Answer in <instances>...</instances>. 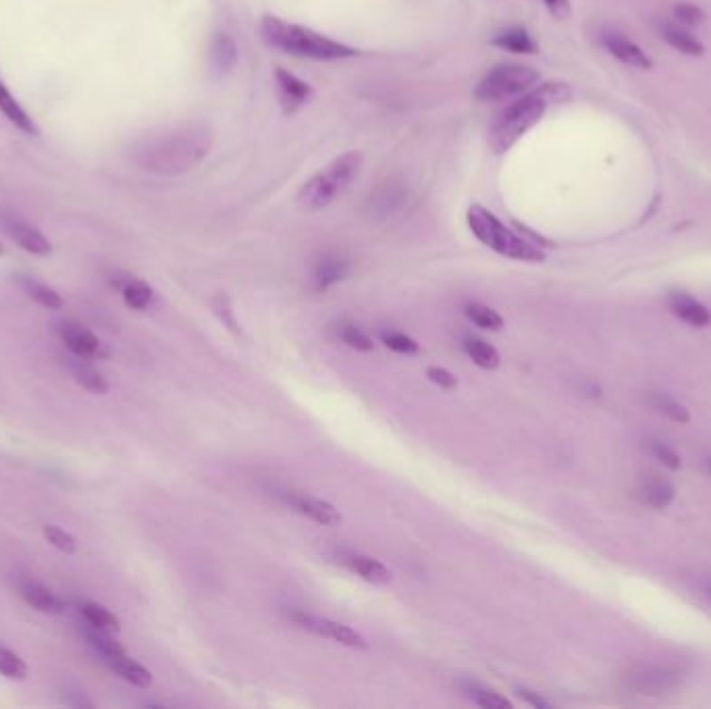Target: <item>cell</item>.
<instances>
[{
    "instance_id": "cell-1",
    "label": "cell",
    "mask_w": 711,
    "mask_h": 709,
    "mask_svg": "<svg viewBox=\"0 0 711 709\" xmlns=\"http://www.w3.org/2000/svg\"><path fill=\"white\" fill-rule=\"evenodd\" d=\"M213 142V129L204 123L169 125L139 137L131 148V158L150 175L181 177L206 161Z\"/></svg>"
},
{
    "instance_id": "cell-2",
    "label": "cell",
    "mask_w": 711,
    "mask_h": 709,
    "mask_svg": "<svg viewBox=\"0 0 711 709\" xmlns=\"http://www.w3.org/2000/svg\"><path fill=\"white\" fill-rule=\"evenodd\" d=\"M261 33L262 40L267 42L270 48L302 59L341 61L358 54L356 48L344 44V42L331 40L323 36V33L310 30V27L289 24V21H283L281 17L275 15L262 17Z\"/></svg>"
},
{
    "instance_id": "cell-3",
    "label": "cell",
    "mask_w": 711,
    "mask_h": 709,
    "mask_svg": "<svg viewBox=\"0 0 711 709\" xmlns=\"http://www.w3.org/2000/svg\"><path fill=\"white\" fill-rule=\"evenodd\" d=\"M549 102L552 100H549L547 90L541 86L507 104L504 113L495 117L489 129V146L495 155H504L528 129H533L545 115Z\"/></svg>"
},
{
    "instance_id": "cell-4",
    "label": "cell",
    "mask_w": 711,
    "mask_h": 709,
    "mask_svg": "<svg viewBox=\"0 0 711 709\" xmlns=\"http://www.w3.org/2000/svg\"><path fill=\"white\" fill-rule=\"evenodd\" d=\"M362 169V155L356 150L344 152V155L333 158L329 165L315 173L298 192V204L306 211H320L327 208L333 200L341 196L350 184L358 177Z\"/></svg>"
},
{
    "instance_id": "cell-5",
    "label": "cell",
    "mask_w": 711,
    "mask_h": 709,
    "mask_svg": "<svg viewBox=\"0 0 711 709\" xmlns=\"http://www.w3.org/2000/svg\"><path fill=\"white\" fill-rule=\"evenodd\" d=\"M466 221H469L470 232L474 233L483 246L491 248L493 252L512 260H525V262H541L545 260L541 248H536L535 243L520 238L518 233H514L510 227H506L501 221L495 217L491 211H487L485 206L472 204L466 213Z\"/></svg>"
},
{
    "instance_id": "cell-6",
    "label": "cell",
    "mask_w": 711,
    "mask_h": 709,
    "mask_svg": "<svg viewBox=\"0 0 711 709\" xmlns=\"http://www.w3.org/2000/svg\"><path fill=\"white\" fill-rule=\"evenodd\" d=\"M539 81V71L518 62L495 65L474 88V99L480 102H499L526 94Z\"/></svg>"
},
{
    "instance_id": "cell-7",
    "label": "cell",
    "mask_w": 711,
    "mask_h": 709,
    "mask_svg": "<svg viewBox=\"0 0 711 709\" xmlns=\"http://www.w3.org/2000/svg\"><path fill=\"white\" fill-rule=\"evenodd\" d=\"M0 229H3L19 248H24L25 252L36 256H48L52 252V243L48 241L46 235L42 233L40 229L27 223V221L17 217V214L0 213Z\"/></svg>"
},
{
    "instance_id": "cell-8",
    "label": "cell",
    "mask_w": 711,
    "mask_h": 709,
    "mask_svg": "<svg viewBox=\"0 0 711 709\" xmlns=\"http://www.w3.org/2000/svg\"><path fill=\"white\" fill-rule=\"evenodd\" d=\"M296 620L302 624L304 629L317 632V635H323L327 638H331V641H336V643L346 645V648L368 649L366 638L362 637L358 630H354L352 627H347V624L329 620V618L310 616V614H296Z\"/></svg>"
},
{
    "instance_id": "cell-9",
    "label": "cell",
    "mask_w": 711,
    "mask_h": 709,
    "mask_svg": "<svg viewBox=\"0 0 711 709\" xmlns=\"http://www.w3.org/2000/svg\"><path fill=\"white\" fill-rule=\"evenodd\" d=\"M275 83H277V92H279V100H281L283 113L288 115L296 113L299 107H304V104L310 100L312 88L304 80H299L298 75L289 73L288 69L277 67Z\"/></svg>"
},
{
    "instance_id": "cell-10",
    "label": "cell",
    "mask_w": 711,
    "mask_h": 709,
    "mask_svg": "<svg viewBox=\"0 0 711 709\" xmlns=\"http://www.w3.org/2000/svg\"><path fill=\"white\" fill-rule=\"evenodd\" d=\"M59 336L62 339V344L67 345V350L75 354V356H81V358L100 356L102 344L99 342V337L88 329V326L73 321H65L59 325Z\"/></svg>"
},
{
    "instance_id": "cell-11",
    "label": "cell",
    "mask_w": 711,
    "mask_h": 709,
    "mask_svg": "<svg viewBox=\"0 0 711 709\" xmlns=\"http://www.w3.org/2000/svg\"><path fill=\"white\" fill-rule=\"evenodd\" d=\"M408 187H403L402 184L387 182L371 194L368 206H371V213L376 214V217H392V214L400 213L408 204Z\"/></svg>"
},
{
    "instance_id": "cell-12",
    "label": "cell",
    "mask_w": 711,
    "mask_h": 709,
    "mask_svg": "<svg viewBox=\"0 0 711 709\" xmlns=\"http://www.w3.org/2000/svg\"><path fill=\"white\" fill-rule=\"evenodd\" d=\"M19 595L24 597V601L27 606H32L33 610L42 611V614H54L59 616L67 610V603L61 600L59 595H54L51 589H46L44 585H40L36 581H21L19 582Z\"/></svg>"
},
{
    "instance_id": "cell-13",
    "label": "cell",
    "mask_w": 711,
    "mask_h": 709,
    "mask_svg": "<svg viewBox=\"0 0 711 709\" xmlns=\"http://www.w3.org/2000/svg\"><path fill=\"white\" fill-rule=\"evenodd\" d=\"M603 46L608 48L611 57L622 61L624 65H630V67H637V69H651V65H653L649 54H647L639 44H634L632 40L624 38L622 33H616V32L605 33Z\"/></svg>"
},
{
    "instance_id": "cell-14",
    "label": "cell",
    "mask_w": 711,
    "mask_h": 709,
    "mask_svg": "<svg viewBox=\"0 0 711 709\" xmlns=\"http://www.w3.org/2000/svg\"><path fill=\"white\" fill-rule=\"evenodd\" d=\"M668 306H670L672 315L678 317L680 321H685L691 326H709L711 325V312L706 304H701L695 298L687 294H672L668 298Z\"/></svg>"
},
{
    "instance_id": "cell-15",
    "label": "cell",
    "mask_w": 711,
    "mask_h": 709,
    "mask_svg": "<svg viewBox=\"0 0 711 709\" xmlns=\"http://www.w3.org/2000/svg\"><path fill=\"white\" fill-rule=\"evenodd\" d=\"M291 504H294L299 514H304V516H308L310 520H315V523L323 526H337L341 525V520H344L337 507L329 502H325V499L299 496Z\"/></svg>"
},
{
    "instance_id": "cell-16",
    "label": "cell",
    "mask_w": 711,
    "mask_h": 709,
    "mask_svg": "<svg viewBox=\"0 0 711 709\" xmlns=\"http://www.w3.org/2000/svg\"><path fill=\"white\" fill-rule=\"evenodd\" d=\"M104 664H107L118 678H123L125 683L137 686V689H148L152 685V672L146 668V666L136 662V659H131L128 653L110 657Z\"/></svg>"
},
{
    "instance_id": "cell-17",
    "label": "cell",
    "mask_w": 711,
    "mask_h": 709,
    "mask_svg": "<svg viewBox=\"0 0 711 709\" xmlns=\"http://www.w3.org/2000/svg\"><path fill=\"white\" fill-rule=\"evenodd\" d=\"M65 360H67L69 373H71V377L75 379V383H80L83 389H88V392L99 393V395L109 392L107 379H104L102 374L88 363V358H81V356H75V354H71V356L65 358Z\"/></svg>"
},
{
    "instance_id": "cell-18",
    "label": "cell",
    "mask_w": 711,
    "mask_h": 709,
    "mask_svg": "<svg viewBox=\"0 0 711 709\" xmlns=\"http://www.w3.org/2000/svg\"><path fill=\"white\" fill-rule=\"evenodd\" d=\"M639 493H640V499H643L649 507H653V510H666V507L672 504L676 489L668 478H661L659 475H651L645 478L643 485H640Z\"/></svg>"
},
{
    "instance_id": "cell-19",
    "label": "cell",
    "mask_w": 711,
    "mask_h": 709,
    "mask_svg": "<svg viewBox=\"0 0 711 709\" xmlns=\"http://www.w3.org/2000/svg\"><path fill=\"white\" fill-rule=\"evenodd\" d=\"M240 57V51H237L235 40L229 36V33H217L213 38L211 44V67L214 75H225L232 71Z\"/></svg>"
},
{
    "instance_id": "cell-20",
    "label": "cell",
    "mask_w": 711,
    "mask_h": 709,
    "mask_svg": "<svg viewBox=\"0 0 711 709\" xmlns=\"http://www.w3.org/2000/svg\"><path fill=\"white\" fill-rule=\"evenodd\" d=\"M0 110H3L6 119H9L15 128H19L24 134H30V136H38L40 129L38 125L33 123V119L30 115L25 113L24 109H21V104L15 100V96H13L6 86L0 80Z\"/></svg>"
},
{
    "instance_id": "cell-21",
    "label": "cell",
    "mask_w": 711,
    "mask_h": 709,
    "mask_svg": "<svg viewBox=\"0 0 711 709\" xmlns=\"http://www.w3.org/2000/svg\"><path fill=\"white\" fill-rule=\"evenodd\" d=\"M661 38H664L668 44L674 48V51L688 54V57H701V54L706 52L703 42L699 38H695L691 32L685 30V27H680V25L664 24L661 25Z\"/></svg>"
},
{
    "instance_id": "cell-22",
    "label": "cell",
    "mask_w": 711,
    "mask_h": 709,
    "mask_svg": "<svg viewBox=\"0 0 711 709\" xmlns=\"http://www.w3.org/2000/svg\"><path fill=\"white\" fill-rule=\"evenodd\" d=\"M347 273H350V262H347L344 256L327 254L317 262V267H315L317 288L327 289L329 285L346 279Z\"/></svg>"
},
{
    "instance_id": "cell-23",
    "label": "cell",
    "mask_w": 711,
    "mask_h": 709,
    "mask_svg": "<svg viewBox=\"0 0 711 709\" xmlns=\"http://www.w3.org/2000/svg\"><path fill=\"white\" fill-rule=\"evenodd\" d=\"M350 566L360 579H365L366 582L376 587H385L392 582V572L385 568V564H381L379 560L371 558V555H360L356 553L350 558Z\"/></svg>"
},
{
    "instance_id": "cell-24",
    "label": "cell",
    "mask_w": 711,
    "mask_h": 709,
    "mask_svg": "<svg viewBox=\"0 0 711 709\" xmlns=\"http://www.w3.org/2000/svg\"><path fill=\"white\" fill-rule=\"evenodd\" d=\"M493 44L514 54H535L539 51L536 42L525 27H507V30L499 32L498 36H493Z\"/></svg>"
},
{
    "instance_id": "cell-25",
    "label": "cell",
    "mask_w": 711,
    "mask_h": 709,
    "mask_svg": "<svg viewBox=\"0 0 711 709\" xmlns=\"http://www.w3.org/2000/svg\"><path fill=\"white\" fill-rule=\"evenodd\" d=\"M460 689H462V695L466 699H470L474 705L479 707H485V709H510L512 707V701L501 697L499 693H495L493 689H487V686L479 685V683H470V680H464L462 685H460Z\"/></svg>"
},
{
    "instance_id": "cell-26",
    "label": "cell",
    "mask_w": 711,
    "mask_h": 709,
    "mask_svg": "<svg viewBox=\"0 0 711 709\" xmlns=\"http://www.w3.org/2000/svg\"><path fill=\"white\" fill-rule=\"evenodd\" d=\"M113 635H115V632H109V630H104V629H99V627H92V624H88L86 638H88V643L96 649V653H99V656L102 657V662H107V659L125 653V648L117 641Z\"/></svg>"
},
{
    "instance_id": "cell-27",
    "label": "cell",
    "mask_w": 711,
    "mask_h": 709,
    "mask_svg": "<svg viewBox=\"0 0 711 709\" xmlns=\"http://www.w3.org/2000/svg\"><path fill=\"white\" fill-rule=\"evenodd\" d=\"M121 296L123 302L129 306L131 310H144L148 308L152 302V288L142 279H134V277H125L121 283Z\"/></svg>"
},
{
    "instance_id": "cell-28",
    "label": "cell",
    "mask_w": 711,
    "mask_h": 709,
    "mask_svg": "<svg viewBox=\"0 0 711 709\" xmlns=\"http://www.w3.org/2000/svg\"><path fill=\"white\" fill-rule=\"evenodd\" d=\"M464 350L472 358V363L480 368H485V371H495V368H499L501 364L499 352L495 350L491 344L483 342V339L469 337L464 344Z\"/></svg>"
},
{
    "instance_id": "cell-29",
    "label": "cell",
    "mask_w": 711,
    "mask_h": 709,
    "mask_svg": "<svg viewBox=\"0 0 711 709\" xmlns=\"http://www.w3.org/2000/svg\"><path fill=\"white\" fill-rule=\"evenodd\" d=\"M19 285L27 296L33 298V300H36L40 306H44V308L48 310L62 308V298L52 288H48V285L32 279V277H19Z\"/></svg>"
},
{
    "instance_id": "cell-30",
    "label": "cell",
    "mask_w": 711,
    "mask_h": 709,
    "mask_svg": "<svg viewBox=\"0 0 711 709\" xmlns=\"http://www.w3.org/2000/svg\"><path fill=\"white\" fill-rule=\"evenodd\" d=\"M80 610H81L83 618H86V622L92 624V627H99V629H104L109 632L121 630V622H118V618L109 608H104L102 603L83 601Z\"/></svg>"
},
{
    "instance_id": "cell-31",
    "label": "cell",
    "mask_w": 711,
    "mask_h": 709,
    "mask_svg": "<svg viewBox=\"0 0 711 709\" xmlns=\"http://www.w3.org/2000/svg\"><path fill=\"white\" fill-rule=\"evenodd\" d=\"M464 315L469 317V321H472L480 329L487 331H501L504 329V318L498 310L489 308L487 304L480 302H469L464 306Z\"/></svg>"
},
{
    "instance_id": "cell-32",
    "label": "cell",
    "mask_w": 711,
    "mask_h": 709,
    "mask_svg": "<svg viewBox=\"0 0 711 709\" xmlns=\"http://www.w3.org/2000/svg\"><path fill=\"white\" fill-rule=\"evenodd\" d=\"M653 406L655 410H659L661 414L668 416V419L674 421V422H680V425H687L688 421H691V412L680 404V402H676L674 398L666 393H658L653 398Z\"/></svg>"
},
{
    "instance_id": "cell-33",
    "label": "cell",
    "mask_w": 711,
    "mask_h": 709,
    "mask_svg": "<svg viewBox=\"0 0 711 709\" xmlns=\"http://www.w3.org/2000/svg\"><path fill=\"white\" fill-rule=\"evenodd\" d=\"M0 674L9 680H25L27 664L17 656L15 651L0 648Z\"/></svg>"
},
{
    "instance_id": "cell-34",
    "label": "cell",
    "mask_w": 711,
    "mask_h": 709,
    "mask_svg": "<svg viewBox=\"0 0 711 709\" xmlns=\"http://www.w3.org/2000/svg\"><path fill=\"white\" fill-rule=\"evenodd\" d=\"M42 533H44V537H46L48 544H51L52 547H57L59 552H62V553H75V552H78V544H75L73 534H69L67 531H62L61 526L46 525L44 528H42Z\"/></svg>"
},
{
    "instance_id": "cell-35",
    "label": "cell",
    "mask_w": 711,
    "mask_h": 709,
    "mask_svg": "<svg viewBox=\"0 0 711 709\" xmlns=\"http://www.w3.org/2000/svg\"><path fill=\"white\" fill-rule=\"evenodd\" d=\"M381 339H383V344L389 347V350H393L397 354H406V356H412V354L421 352V345H418L412 337H408L406 333L389 331V333H383Z\"/></svg>"
},
{
    "instance_id": "cell-36",
    "label": "cell",
    "mask_w": 711,
    "mask_h": 709,
    "mask_svg": "<svg viewBox=\"0 0 711 709\" xmlns=\"http://www.w3.org/2000/svg\"><path fill=\"white\" fill-rule=\"evenodd\" d=\"M674 17L680 25H699L706 21V13H703L701 6H697L693 3H678L674 6Z\"/></svg>"
},
{
    "instance_id": "cell-37",
    "label": "cell",
    "mask_w": 711,
    "mask_h": 709,
    "mask_svg": "<svg viewBox=\"0 0 711 709\" xmlns=\"http://www.w3.org/2000/svg\"><path fill=\"white\" fill-rule=\"evenodd\" d=\"M341 339H344V344H347V345L354 347V350H358V352H371V350H374L373 339L368 337L365 331H360L358 326H354V325L344 326V329H341Z\"/></svg>"
},
{
    "instance_id": "cell-38",
    "label": "cell",
    "mask_w": 711,
    "mask_h": 709,
    "mask_svg": "<svg viewBox=\"0 0 711 709\" xmlns=\"http://www.w3.org/2000/svg\"><path fill=\"white\" fill-rule=\"evenodd\" d=\"M651 454L658 458V460L664 464L666 468H670V470H678L680 467H682V460H680V456L676 454V451L672 449V448H668L666 443H658L655 441L653 446H651Z\"/></svg>"
},
{
    "instance_id": "cell-39",
    "label": "cell",
    "mask_w": 711,
    "mask_h": 709,
    "mask_svg": "<svg viewBox=\"0 0 711 709\" xmlns=\"http://www.w3.org/2000/svg\"><path fill=\"white\" fill-rule=\"evenodd\" d=\"M427 377H429L431 383H435L441 389H454V387H458V377H456V374H451L448 368L431 366V368H427Z\"/></svg>"
},
{
    "instance_id": "cell-40",
    "label": "cell",
    "mask_w": 711,
    "mask_h": 709,
    "mask_svg": "<svg viewBox=\"0 0 711 709\" xmlns=\"http://www.w3.org/2000/svg\"><path fill=\"white\" fill-rule=\"evenodd\" d=\"M518 697L525 699L528 705H533L536 709H547V707H554V704L545 697H541L539 693H535L531 689H518Z\"/></svg>"
},
{
    "instance_id": "cell-41",
    "label": "cell",
    "mask_w": 711,
    "mask_h": 709,
    "mask_svg": "<svg viewBox=\"0 0 711 709\" xmlns=\"http://www.w3.org/2000/svg\"><path fill=\"white\" fill-rule=\"evenodd\" d=\"M543 5L547 6L549 13H552L554 17L564 19V17H568V13H570L568 0H543Z\"/></svg>"
},
{
    "instance_id": "cell-42",
    "label": "cell",
    "mask_w": 711,
    "mask_h": 709,
    "mask_svg": "<svg viewBox=\"0 0 711 709\" xmlns=\"http://www.w3.org/2000/svg\"><path fill=\"white\" fill-rule=\"evenodd\" d=\"M3 254H5V248H3V243H0V256H3Z\"/></svg>"
},
{
    "instance_id": "cell-43",
    "label": "cell",
    "mask_w": 711,
    "mask_h": 709,
    "mask_svg": "<svg viewBox=\"0 0 711 709\" xmlns=\"http://www.w3.org/2000/svg\"><path fill=\"white\" fill-rule=\"evenodd\" d=\"M707 470H709V475H711V460L707 462Z\"/></svg>"
}]
</instances>
